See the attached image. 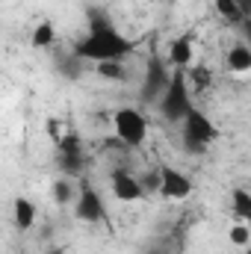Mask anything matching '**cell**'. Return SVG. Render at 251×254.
Masks as SVG:
<instances>
[{"label": "cell", "instance_id": "obj_1", "mask_svg": "<svg viewBox=\"0 0 251 254\" xmlns=\"http://www.w3.org/2000/svg\"><path fill=\"white\" fill-rule=\"evenodd\" d=\"M80 60L86 63H125L136 51V42H130L125 33L116 30L113 18L104 15L101 9H89V30L83 39L74 42L71 48Z\"/></svg>", "mask_w": 251, "mask_h": 254}, {"label": "cell", "instance_id": "obj_2", "mask_svg": "<svg viewBox=\"0 0 251 254\" xmlns=\"http://www.w3.org/2000/svg\"><path fill=\"white\" fill-rule=\"evenodd\" d=\"M157 110H160V116H163L166 122H172V125H184V119H187L189 110H192V89H189L187 71L175 68L172 83H169L166 95L160 98Z\"/></svg>", "mask_w": 251, "mask_h": 254}, {"label": "cell", "instance_id": "obj_3", "mask_svg": "<svg viewBox=\"0 0 251 254\" xmlns=\"http://www.w3.org/2000/svg\"><path fill=\"white\" fill-rule=\"evenodd\" d=\"M181 133H184V148H187L189 154H195V157H201L207 151V145L219 139V130L213 127V122L198 107L189 110V116L184 119V125H181Z\"/></svg>", "mask_w": 251, "mask_h": 254}, {"label": "cell", "instance_id": "obj_4", "mask_svg": "<svg viewBox=\"0 0 251 254\" xmlns=\"http://www.w3.org/2000/svg\"><path fill=\"white\" fill-rule=\"evenodd\" d=\"M172 74H175V68L169 65V60H163L160 54H151L148 57V68H145V77H142L139 98L145 104H160V98L166 95V89L172 83Z\"/></svg>", "mask_w": 251, "mask_h": 254}, {"label": "cell", "instance_id": "obj_5", "mask_svg": "<svg viewBox=\"0 0 251 254\" xmlns=\"http://www.w3.org/2000/svg\"><path fill=\"white\" fill-rule=\"evenodd\" d=\"M113 130H116V136H119V142H122L125 148H142L145 139H148V122H145V116H142L139 110H133V107L116 110V116H113Z\"/></svg>", "mask_w": 251, "mask_h": 254}, {"label": "cell", "instance_id": "obj_6", "mask_svg": "<svg viewBox=\"0 0 251 254\" xmlns=\"http://www.w3.org/2000/svg\"><path fill=\"white\" fill-rule=\"evenodd\" d=\"M57 160H60V172L68 178H80L83 169H86V154H83V145H80V136L77 133H65L63 139L57 142Z\"/></svg>", "mask_w": 251, "mask_h": 254}, {"label": "cell", "instance_id": "obj_7", "mask_svg": "<svg viewBox=\"0 0 251 254\" xmlns=\"http://www.w3.org/2000/svg\"><path fill=\"white\" fill-rule=\"evenodd\" d=\"M74 216H77L80 222H89V225H95V222H107L104 198H101V192L95 190L89 181L80 184V195H77V201H74Z\"/></svg>", "mask_w": 251, "mask_h": 254}, {"label": "cell", "instance_id": "obj_8", "mask_svg": "<svg viewBox=\"0 0 251 254\" xmlns=\"http://www.w3.org/2000/svg\"><path fill=\"white\" fill-rule=\"evenodd\" d=\"M157 192H160L163 198H169V201H181V198H187L189 192H192V181H189L181 169L163 166V169H160V190Z\"/></svg>", "mask_w": 251, "mask_h": 254}, {"label": "cell", "instance_id": "obj_9", "mask_svg": "<svg viewBox=\"0 0 251 254\" xmlns=\"http://www.w3.org/2000/svg\"><path fill=\"white\" fill-rule=\"evenodd\" d=\"M110 187H113V195L125 204H133V201H142L145 198V187L127 172V169H116L113 178H110Z\"/></svg>", "mask_w": 251, "mask_h": 254}, {"label": "cell", "instance_id": "obj_10", "mask_svg": "<svg viewBox=\"0 0 251 254\" xmlns=\"http://www.w3.org/2000/svg\"><path fill=\"white\" fill-rule=\"evenodd\" d=\"M192 57H195V33H181L178 39H172L169 57H166L172 68H181V71L192 68Z\"/></svg>", "mask_w": 251, "mask_h": 254}, {"label": "cell", "instance_id": "obj_11", "mask_svg": "<svg viewBox=\"0 0 251 254\" xmlns=\"http://www.w3.org/2000/svg\"><path fill=\"white\" fill-rule=\"evenodd\" d=\"M12 216H15V228H18V231H30V228L36 225L39 210H36V204H33L30 198H15V201H12Z\"/></svg>", "mask_w": 251, "mask_h": 254}, {"label": "cell", "instance_id": "obj_12", "mask_svg": "<svg viewBox=\"0 0 251 254\" xmlns=\"http://www.w3.org/2000/svg\"><path fill=\"white\" fill-rule=\"evenodd\" d=\"M225 63H228V71H234V74H246V71H251V48L246 45V42L234 45V48L228 51Z\"/></svg>", "mask_w": 251, "mask_h": 254}, {"label": "cell", "instance_id": "obj_13", "mask_svg": "<svg viewBox=\"0 0 251 254\" xmlns=\"http://www.w3.org/2000/svg\"><path fill=\"white\" fill-rule=\"evenodd\" d=\"M54 42H57V27H54V21H39L36 30H33V36H30V45H33L36 51H48Z\"/></svg>", "mask_w": 251, "mask_h": 254}, {"label": "cell", "instance_id": "obj_14", "mask_svg": "<svg viewBox=\"0 0 251 254\" xmlns=\"http://www.w3.org/2000/svg\"><path fill=\"white\" fill-rule=\"evenodd\" d=\"M51 192H54V201H57L60 207H68V204H71V201H77V195H80V192L74 190V178H68V175L57 178Z\"/></svg>", "mask_w": 251, "mask_h": 254}, {"label": "cell", "instance_id": "obj_15", "mask_svg": "<svg viewBox=\"0 0 251 254\" xmlns=\"http://www.w3.org/2000/svg\"><path fill=\"white\" fill-rule=\"evenodd\" d=\"M231 210H234L237 219L251 222V192L243 190V187H237V190L231 192Z\"/></svg>", "mask_w": 251, "mask_h": 254}, {"label": "cell", "instance_id": "obj_16", "mask_svg": "<svg viewBox=\"0 0 251 254\" xmlns=\"http://www.w3.org/2000/svg\"><path fill=\"white\" fill-rule=\"evenodd\" d=\"M213 9L219 12L222 21H228V24H234V27H243V24H246L243 12L237 9V0H213Z\"/></svg>", "mask_w": 251, "mask_h": 254}, {"label": "cell", "instance_id": "obj_17", "mask_svg": "<svg viewBox=\"0 0 251 254\" xmlns=\"http://www.w3.org/2000/svg\"><path fill=\"white\" fill-rule=\"evenodd\" d=\"M95 71H98V77H107L113 83H127L130 80V68L125 63H98Z\"/></svg>", "mask_w": 251, "mask_h": 254}, {"label": "cell", "instance_id": "obj_18", "mask_svg": "<svg viewBox=\"0 0 251 254\" xmlns=\"http://www.w3.org/2000/svg\"><path fill=\"white\" fill-rule=\"evenodd\" d=\"M187 80H189V89L204 92V89L210 86V80H213V77H210V71H207V68H195V65H192V68H187Z\"/></svg>", "mask_w": 251, "mask_h": 254}, {"label": "cell", "instance_id": "obj_19", "mask_svg": "<svg viewBox=\"0 0 251 254\" xmlns=\"http://www.w3.org/2000/svg\"><path fill=\"white\" fill-rule=\"evenodd\" d=\"M228 240H231L234 246H243V249H249V243H251V228H249V225H234V228L228 231Z\"/></svg>", "mask_w": 251, "mask_h": 254}, {"label": "cell", "instance_id": "obj_20", "mask_svg": "<svg viewBox=\"0 0 251 254\" xmlns=\"http://www.w3.org/2000/svg\"><path fill=\"white\" fill-rule=\"evenodd\" d=\"M237 9L243 12L246 21H251V0H237Z\"/></svg>", "mask_w": 251, "mask_h": 254}, {"label": "cell", "instance_id": "obj_21", "mask_svg": "<svg viewBox=\"0 0 251 254\" xmlns=\"http://www.w3.org/2000/svg\"><path fill=\"white\" fill-rule=\"evenodd\" d=\"M240 30H243V36H246V45L251 48V21H246V24H243Z\"/></svg>", "mask_w": 251, "mask_h": 254}, {"label": "cell", "instance_id": "obj_22", "mask_svg": "<svg viewBox=\"0 0 251 254\" xmlns=\"http://www.w3.org/2000/svg\"><path fill=\"white\" fill-rule=\"evenodd\" d=\"M45 254H65V249H60V246H54V249H48Z\"/></svg>", "mask_w": 251, "mask_h": 254}, {"label": "cell", "instance_id": "obj_23", "mask_svg": "<svg viewBox=\"0 0 251 254\" xmlns=\"http://www.w3.org/2000/svg\"><path fill=\"white\" fill-rule=\"evenodd\" d=\"M151 254H166V252H163V249H154V252H151Z\"/></svg>", "mask_w": 251, "mask_h": 254}, {"label": "cell", "instance_id": "obj_24", "mask_svg": "<svg viewBox=\"0 0 251 254\" xmlns=\"http://www.w3.org/2000/svg\"><path fill=\"white\" fill-rule=\"evenodd\" d=\"M243 254H251V246H249V249H246V252H243Z\"/></svg>", "mask_w": 251, "mask_h": 254}]
</instances>
